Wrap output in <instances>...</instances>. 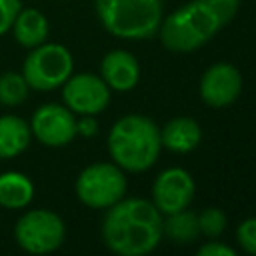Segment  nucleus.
<instances>
[{
	"instance_id": "22",
	"label": "nucleus",
	"mask_w": 256,
	"mask_h": 256,
	"mask_svg": "<svg viewBox=\"0 0 256 256\" xmlns=\"http://www.w3.org/2000/svg\"><path fill=\"white\" fill-rule=\"evenodd\" d=\"M234 254H236L234 248L220 242H208L198 248V256H234Z\"/></svg>"
},
{
	"instance_id": "11",
	"label": "nucleus",
	"mask_w": 256,
	"mask_h": 256,
	"mask_svg": "<svg viewBox=\"0 0 256 256\" xmlns=\"http://www.w3.org/2000/svg\"><path fill=\"white\" fill-rule=\"evenodd\" d=\"M242 92V74L228 62L212 64L200 78V98L212 108L232 104Z\"/></svg>"
},
{
	"instance_id": "3",
	"label": "nucleus",
	"mask_w": 256,
	"mask_h": 256,
	"mask_svg": "<svg viewBox=\"0 0 256 256\" xmlns=\"http://www.w3.org/2000/svg\"><path fill=\"white\" fill-rule=\"evenodd\" d=\"M160 128L142 114H128L114 122L108 132V152L122 170L144 172L160 156Z\"/></svg>"
},
{
	"instance_id": "17",
	"label": "nucleus",
	"mask_w": 256,
	"mask_h": 256,
	"mask_svg": "<svg viewBox=\"0 0 256 256\" xmlns=\"http://www.w3.org/2000/svg\"><path fill=\"white\" fill-rule=\"evenodd\" d=\"M162 234H166L172 242L178 244H188L196 240L200 234L198 228V216L194 212H188L186 208L174 214H168V220L162 222Z\"/></svg>"
},
{
	"instance_id": "13",
	"label": "nucleus",
	"mask_w": 256,
	"mask_h": 256,
	"mask_svg": "<svg viewBox=\"0 0 256 256\" xmlns=\"http://www.w3.org/2000/svg\"><path fill=\"white\" fill-rule=\"evenodd\" d=\"M202 138V130L196 120L188 116H178L166 122V126L160 130V142L164 148L176 154H188L192 152Z\"/></svg>"
},
{
	"instance_id": "14",
	"label": "nucleus",
	"mask_w": 256,
	"mask_h": 256,
	"mask_svg": "<svg viewBox=\"0 0 256 256\" xmlns=\"http://www.w3.org/2000/svg\"><path fill=\"white\" fill-rule=\"evenodd\" d=\"M30 124L14 114L0 116V160H10L22 154L30 144Z\"/></svg>"
},
{
	"instance_id": "1",
	"label": "nucleus",
	"mask_w": 256,
	"mask_h": 256,
	"mask_svg": "<svg viewBox=\"0 0 256 256\" xmlns=\"http://www.w3.org/2000/svg\"><path fill=\"white\" fill-rule=\"evenodd\" d=\"M162 214L144 198H120L102 220V240L114 254H150L162 238Z\"/></svg>"
},
{
	"instance_id": "5",
	"label": "nucleus",
	"mask_w": 256,
	"mask_h": 256,
	"mask_svg": "<svg viewBox=\"0 0 256 256\" xmlns=\"http://www.w3.org/2000/svg\"><path fill=\"white\" fill-rule=\"evenodd\" d=\"M74 58L66 46L56 42H42L30 48L22 64V76L30 88L50 92L60 88L70 78Z\"/></svg>"
},
{
	"instance_id": "19",
	"label": "nucleus",
	"mask_w": 256,
	"mask_h": 256,
	"mask_svg": "<svg viewBox=\"0 0 256 256\" xmlns=\"http://www.w3.org/2000/svg\"><path fill=\"white\" fill-rule=\"evenodd\" d=\"M198 228H200V234L208 236V238H216L224 232L226 228V216L220 208H206L200 212L198 216Z\"/></svg>"
},
{
	"instance_id": "10",
	"label": "nucleus",
	"mask_w": 256,
	"mask_h": 256,
	"mask_svg": "<svg viewBox=\"0 0 256 256\" xmlns=\"http://www.w3.org/2000/svg\"><path fill=\"white\" fill-rule=\"evenodd\" d=\"M194 192L196 184L184 168H166L152 184V204L160 214H174L190 206Z\"/></svg>"
},
{
	"instance_id": "9",
	"label": "nucleus",
	"mask_w": 256,
	"mask_h": 256,
	"mask_svg": "<svg viewBox=\"0 0 256 256\" xmlns=\"http://www.w3.org/2000/svg\"><path fill=\"white\" fill-rule=\"evenodd\" d=\"M30 132L44 146H66L76 136V114L62 104H42L32 114Z\"/></svg>"
},
{
	"instance_id": "20",
	"label": "nucleus",
	"mask_w": 256,
	"mask_h": 256,
	"mask_svg": "<svg viewBox=\"0 0 256 256\" xmlns=\"http://www.w3.org/2000/svg\"><path fill=\"white\" fill-rule=\"evenodd\" d=\"M236 240L246 250L248 254H256V218H246L238 230H236Z\"/></svg>"
},
{
	"instance_id": "2",
	"label": "nucleus",
	"mask_w": 256,
	"mask_h": 256,
	"mask_svg": "<svg viewBox=\"0 0 256 256\" xmlns=\"http://www.w3.org/2000/svg\"><path fill=\"white\" fill-rule=\"evenodd\" d=\"M238 8L240 0H190L162 18L160 40L170 52H194L222 30Z\"/></svg>"
},
{
	"instance_id": "7",
	"label": "nucleus",
	"mask_w": 256,
	"mask_h": 256,
	"mask_svg": "<svg viewBox=\"0 0 256 256\" xmlns=\"http://www.w3.org/2000/svg\"><path fill=\"white\" fill-rule=\"evenodd\" d=\"M16 244L30 254H48L62 246L66 238L64 220L46 208L24 212L14 226Z\"/></svg>"
},
{
	"instance_id": "4",
	"label": "nucleus",
	"mask_w": 256,
	"mask_h": 256,
	"mask_svg": "<svg viewBox=\"0 0 256 256\" xmlns=\"http://www.w3.org/2000/svg\"><path fill=\"white\" fill-rule=\"evenodd\" d=\"M102 26L116 38H152L162 24V0H94Z\"/></svg>"
},
{
	"instance_id": "21",
	"label": "nucleus",
	"mask_w": 256,
	"mask_h": 256,
	"mask_svg": "<svg viewBox=\"0 0 256 256\" xmlns=\"http://www.w3.org/2000/svg\"><path fill=\"white\" fill-rule=\"evenodd\" d=\"M20 8H22L20 0H0V36H4L12 28Z\"/></svg>"
},
{
	"instance_id": "12",
	"label": "nucleus",
	"mask_w": 256,
	"mask_h": 256,
	"mask_svg": "<svg viewBox=\"0 0 256 256\" xmlns=\"http://www.w3.org/2000/svg\"><path fill=\"white\" fill-rule=\"evenodd\" d=\"M100 78L110 90L128 92L140 80V64L128 50H112L100 62Z\"/></svg>"
},
{
	"instance_id": "6",
	"label": "nucleus",
	"mask_w": 256,
	"mask_h": 256,
	"mask_svg": "<svg viewBox=\"0 0 256 256\" xmlns=\"http://www.w3.org/2000/svg\"><path fill=\"white\" fill-rule=\"evenodd\" d=\"M128 180L124 170L112 162H96L86 166L74 184L78 200L94 210L110 208L120 198H124Z\"/></svg>"
},
{
	"instance_id": "8",
	"label": "nucleus",
	"mask_w": 256,
	"mask_h": 256,
	"mask_svg": "<svg viewBox=\"0 0 256 256\" xmlns=\"http://www.w3.org/2000/svg\"><path fill=\"white\" fill-rule=\"evenodd\" d=\"M64 106L70 108L78 116H96L106 110L110 104V88L108 84L90 72L70 74V78L62 84Z\"/></svg>"
},
{
	"instance_id": "16",
	"label": "nucleus",
	"mask_w": 256,
	"mask_h": 256,
	"mask_svg": "<svg viewBox=\"0 0 256 256\" xmlns=\"http://www.w3.org/2000/svg\"><path fill=\"white\" fill-rule=\"evenodd\" d=\"M34 198L32 180L16 170H8L0 174V206L10 210L26 208Z\"/></svg>"
},
{
	"instance_id": "15",
	"label": "nucleus",
	"mask_w": 256,
	"mask_h": 256,
	"mask_svg": "<svg viewBox=\"0 0 256 256\" xmlns=\"http://www.w3.org/2000/svg\"><path fill=\"white\" fill-rule=\"evenodd\" d=\"M12 34L16 38V42L24 48H34L42 42H46L48 38V20L46 16L36 10V8H20L18 16L14 18L12 24Z\"/></svg>"
},
{
	"instance_id": "18",
	"label": "nucleus",
	"mask_w": 256,
	"mask_h": 256,
	"mask_svg": "<svg viewBox=\"0 0 256 256\" xmlns=\"http://www.w3.org/2000/svg\"><path fill=\"white\" fill-rule=\"evenodd\" d=\"M28 82L18 72L0 74V104L2 106H18L28 98Z\"/></svg>"
},
{
	"instance_id": "23",
	"label": "nucleus",
	"mask_w": 256,
	"mask_h": 256,
	"mask_svg": "<svg viewBox=\"0 0 256 256\" xmlns=\"http://www.w3.org/2000/svg\"><path fill=\"white\" fill-rule=\"evenodd\" d=\"M98 130V122L94 116H80V120H76V134L82 136H94Z\"/></svg>"
}]
</instances>
